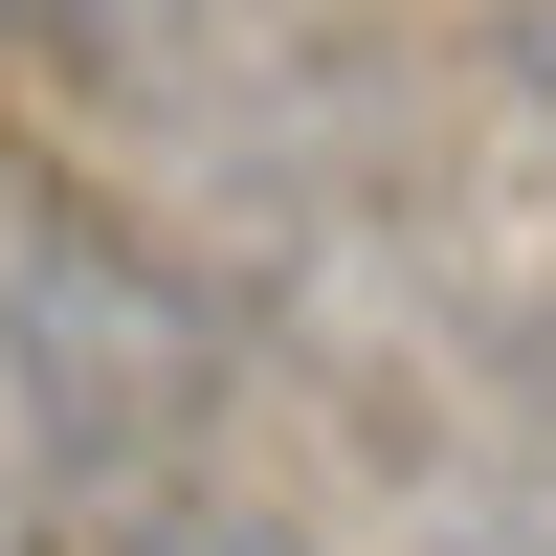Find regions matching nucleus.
<instances>
[{
    "instance_id": "20e7f679",
    "label": "nucleus",
    "mask_w": 556,
    "mask_h": 556,
    "mask_svg": "<svg viewBox=\"0 0 556 556\" xmlns=\"http://www.w3.org/2000/svg\"><path fill=\"white\" fill-rule=\"evenodd\" d=\"M490 67H513L534 112H556V0H490Z\"/></svg>"
},
{
    "instance_id": "f03ea898",
    "label": "nucleus",
    "mask_w": 556,
    "mask_h": 556,
    "mask_svg": "<svg viewBox=\"0 0 556 556\" xmlns=\"http://www.w3.org/2000/svg\"><path fill=\"white\" fill-rule=\"evenodd\" d=\"M267 401L312 424V468H334V556H556V424L513 401H468L424 334H379V312H267Z\"/></svg>"
},
{
    "instance_id": "f257e3e1",
    "label": "nucleus",
    "mask_w": 556,
    "mask_h": 556,
    "mask_svg": "<svg viewBox=\"0 0 556 556\" xmlns=\"http://www.w3.org/2000/svg\"><path fill=\"white\" fill-rule=\"evenodd\" d=\"M245 290H223L178 223L89 201V178L0 156V468L67 490L89 534L178 513V490H245Z\"/></svg>"
},
{
    "instance_id": "7ed1b4c3",
    "label": "nucleus",
    "mask_w": 556,
    "mask_h": 556,
    "mask_svg": "<svg viewBox=\"0 0 556 556\" xmlns=\"http://www.w3.org/2000/svg\"><path fill=\"white\" fill-rule=\"evenodd\" d=\"M89 556H334V534L267 513V490H178V513H134V534H89Z\"/></svg>"
},
{
    "instance_id": "39448f33",
    "label": "nucleus",
    "mask_w": 556,
    "mask_h": 556,
    "mask_svg": "<svg viewBox=\"0 0 556 556\" xmlns=\"http://www.w3.org/2000/svg\"><path fill=\"white\" fill-rule=\"evenodd\" d=\"M0 556H45V534H23V490H0Z\"/></svg>"
}]
</instances>
